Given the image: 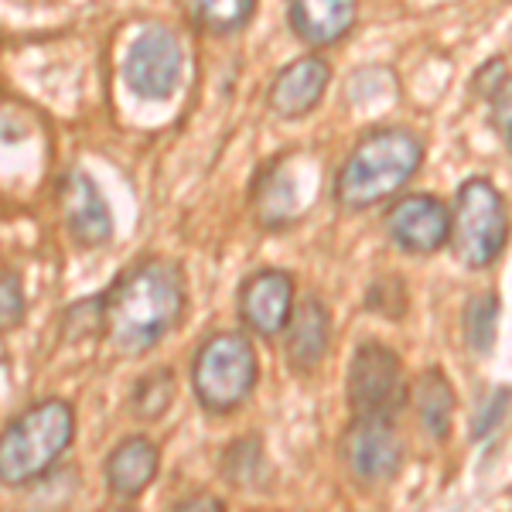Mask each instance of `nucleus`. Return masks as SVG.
Masks as SVG:
<instances>
[{"mask_svg":"<svg viewBox=\"0 0 512 512\" xmlns=\"http://www.w3.org/2000/svg\"><path fill=\"white\" fill-rule=\"evenodd\" d=\"M260 379V359L239 332H216L198 345L192 359V390L205 414H233L243 407Z\"/></svg>","mask_w":512,"mask_h":512,"instance_id":"4","label":"nucleus"},{"mask_svg":"<svg viewBox=\"0 0 512 512\" xmlns=\"http://www.w3.org/2000/svg\"><path fill=\"white\" fill-rule=\"evenodd\" d=\"M383 229L400 253L431 256L441 250V246H448L451 209L437 195H427V192L403 195L386 209Z\"/></svg>","mask_w":512,"mask_h":512,"instance_id":"8","label":"nucleus"},{"mask_svg":"<svg viewBox=\"0 0 512 512\" xmlns=\"http://www.w3.org/2000/svg\"><path fill=\"white\" fill-rule=\"evenodd\" d=\"M454 256L468 270H489L509 243L506 198L489 178H468L454 195L451 236Z\"/></svg>","mask_w":512,"mask_h":512,"instance_id":"5","label":"nucleus"},{"mask_svg":"<svg viewBox=\"0 0 512 512\" xmlns=\"http://www.w3.org/2000/svg\"><path fill=\"white\" fill-rule=\"evenodd\" d=\"M342 461L362 482H390L403 468V441L393 420L355 417L342 434Z\"/></svg>","mask_w":512,"mask_h":512,"instance_id":"9","label":"nucleus"},{"mask_svg":"<svg viewBox=\"0 0 512 512\" xmlns=\"http://www.w3.org/2000/svg\"><path fill=\"white\" fill-rule=\"evenodd\" d=\"M506 79H509L506 62H502V59H492V62H485L482 69H478L475 86L482 89V96H485V99H492V93H495V89H499Z\"/></svg>","mask_w":512,"mask_h":512,"instance_id":"24","label":"nucleus"},{"mask_svg":"<svg viewBox=\"0 0 512 512\" xmlns=\"http://www.w3.org/2000/svg\"><path fill=\"white\" fill-rule=\"evenodd\" d=\"M359 18V0H287V21L304 45H338Z\"/></svg>","mask_w":512,"mask_h":512,"instance_id":"15","label":"nucleus"},{"mask_svg":"<svg viewBox=\"0 0 512 512\" xmlns=\"http://www.w3.org/2000/svg\"><path fill=\"white\" fill-rule=\"evenodd\" d=\"M175 509H222V499H216V495H192V499L178 502Z\"/></svg>","mask_w":512,"mask_h":512,"instance_id":"25","label":"nucleus"},{"mask_svg":"<svg viewBox=\"0 0 512 512\" xmlns=\"http://www.w3.org/2000/svg\"><path fill=\"white\" fill-rule=\"evenodd\" d=\"M297 304V284L287 270H256L239 287V321L260 338L284 335Z\"/></svg>","mask_w":512,"mask_h":512,"instance_id":"10","label":"nucleus"},{"mask_svg":"<svg viewBox=\"0 0 512 512\" xmlns=\"http://www.w3.org/2000/svg\"><path fill=\"white\" fill-rule=\"evenodd\" d=\"M24 284H21V274L11 270L7 263H0V335L14 332L24 318Z\"/></svg>","mask_w":512,"mask_h":512,"instance_id":"22","label":"nucleus"},{"mask_svg":"<svg viewBox=\"0 0 512 512\" xmlns=\"http://www.w3.org/2000/svg\"><path fill=\"white\" fill-rule=\"evenodd\" d=\"M181 72H185V52L175 31L168 28H147L134 38L123 59V82L137 99L147 103H161L171 99L181 86Z\"/></svg>","mask_w":512,"mask_h":512,"instance_id":"7","label":"nucleus"},{"mask_svg":"<svg viewBox=\"0 0 512 512\" xmlns=\"http://www.w3.org/2000/svg\"><path fill=\"white\" fill-rule=\"evenodd\" d=\"M158 468H161V451L151 437L144 434L123 437L103 465L106 489L117 495V499L134 502L151 489V482L158 478Z\"/></svg>","mask_w":512,"mask_h":512,"instance_id":"14","label":"nucleus"},{"mask_svg":"<svg viewBox=\"0 0 512 512\" xmlns=\"http://www.w3.org/2000/svg\"><path fill=\"white\" fill-rule=\"evenodd\" d=\"M414 407L420 417V427L434 437V441H448L454 424V390L444 376V369H427L414 386Z\"/></svg>","mask_w":512,"mask_h":512,"instance_id":"17","label":"nucleus"},{"mask_svg":"<svg viewBox=\"0 0 512 512\" xmlns=\"http://www.w3.org/2000/svg\"><path fill=\"white\" fill-rule=\"evenodd\" d=\"M76 437V410L65 400H38L0 431V485L24 489L45 478Z\"/></svg>","mask_w":512,"mask_h":512,"instance_id":"3","label":"nucleus"},{"mask_svg":"<svg viewBox=\"0 0 512 512\" xmlns=\"http://www.w3.org/2000/svg\"><path fill=\"white\" fill-rule=\"evenodd\" d=\"M301 188H297L294 161H270L253 181V212L263 229H287L301 216Z\"/></svg>","mask_w":512,"mask_h":512,"instance_id":"16","label":"nucleus"},{"mask_svg":"<svg viewBox=\"0 0 512 512\" xmlns=\"http://www.w3.org/2000/svg\"><path fill=\"white\" fill-rule=\"evenodd\" d=\"M424 164V144L403 127L369 130L335 175V202L345 212H362L407 188Z\"/></svg>","mask_w":512,"mask_h":512,"instance_id":"2","label":"nucleus"},{"mask_svg":"<svg viewBox=\"0 0 512 512\" xmlns=\"http://www.w3.org/2000/svg\"><path fill=\"white\" fill-rule=\"evenodd\" d=\"M332 345V311L318 297L294 304V315L284 328V359L294 373H311L321 366Z\"/></svg>","mask_w":512,"mask_h":512,"instance_id":"13","label":"nucleus"},{"mask_svg":"<svg viewBox=\"0 0 512 512\" xmlns=\"http://www.w3.org/2000/svg\"><path fill=\"white\" fill-rule=\"evenodd\" d=\"M198 28L212 35H236L256 14V0H185Z\"/></svg>","mask_w":512,"mask_h":512,"instance_id":"18","label":"nucleus"},{"mask_svg":"<svg viewBox=\"0 0 512 512\" xmlns=\"http://www.w3.org/2000/svg\"><path fill=\"white\" fill-rule=\"evenodd\" d=\"M260 468H263V448L256 437H243V441H236L233 448L226 451V478L236 489L253 485Z\"/></svg>","mask_w":512,"mask_h":512,"instance_id":"21","label":"nucleus"},{"mask_svg":"<svg viewBox=\"0 0 512 512\" xmlns=\"http://www.w3.org/2000/svg\"><path fill=\"white\" fill-rule=\"evenodd\" d=\"M328 82H332V65L321 55H301V59L287 62L270 82V110L280 120H301L321 103Z\"/></svg>","mask_w":512,"mask_h":512,"instance_id":"12","label":"nucleus"},{"mask_svg":"<svg viewBox=\"0 0 512 512\" xmlns=\"http://www.w3.org/2000/svg\"><path fill=\"white\" fill-rule=\"evenodd\" d=\"M62 216L69 226V236L82 250H99L113 239V212L106 205L103 192L86 171H72L59 188Z\"/></svg>","mask_w":512,"mask_h":512,"instance_id":"11","label":"nucleus"},{"mask_svg":"<svg viewBox=\"0 0 512 512\" xmlns=\"http://www.w3.org/2000/svg\"><path fill=\"white\" fill-rule=\"evenodd\" d=\"M506 140H509V147H512V123H509V127H506Z\"/></svg>","mask_w":512,"mask_h":512,"instance_id":"27","label":"nucleus"},{"mask_svg":"<svg viewBox=\"0 0 512 512\" xmlns=\"http://www.w3.org/2000/svg\"><path fill=\"white\" fill-rule=\"evenodd\" d=\"M495 328H499V297L492 291L472 294L461 311V335L475 355H489L495 345Z\"/></svg>","mask_w":512,"mask_h":512,"instance_id":"19","label":"nucleus"},{"mask_svg":"<svg viewBox=\"0 0 512 512\" xmlns=\"http://www.w3.org/2000/svg\"><path fill=\"white\" fill-rule=\"evenodd\" d=\"M175 403V373L171 369H151L147 376L137 379L134 386V414L140 420H158Z\"/></svg>","mask_w":512,"mask_h":512,"instance_id":"20","label":"nucleus"},{"mask_svg":"<svg viewBox=\"0 0 512 512\" xmlns=\"http://www.w3.org/2000/svg\"><path fill=\"white\" fill-rule=\"evenodd\" d=\"M506 410H509V390H499V393H495V400L485 403L482 414L475 417V437H485L489 431H495Z\"/></svg>","mask_w":512,"mask_h":512,"instance_id":"23","label":"nucleus"},{"mask_svg":"<svg viewBox=\"0 0 512 512\" xmlns=\"http://www.w3.org/2000/svg\"><path fill=\"white\" fill-rule=\"evenodd\" d=\"M188 308L185 270L175 260H140L96 297L99 332L120 355H144L181 325Z\"/></svg>","mask_w":512,"mask_h":512,"instance_id":"1","label":"nucleus"},{"mask_svg":"<svg viewBox=\"0 0 512 512\" xmlns=\"http://www.w3.org/2000/svg\"><path fill=\"white\" fill-rule=\"evenodd\" d=\"M414 4H427V7H444V4H454V0H414Z\"/></svg>","mask_w":512,"mask_h":512,"instance_id":"26","label":"nucleus"},{"mask_svg":"<svg viewBox=\"0 0 512 512\" xmlns=\"http://www.w3.org/2000/svg\"><path fill=\"white\" fill-rule=\"evenodd\" d=\"M345 396H349L352 417H373V420H396L407 410L410 390L403 376V362L390 345L362 342L352 352L349 376H345Z\"/></svg>","mask_w":512,"mask_h":512,"instance_id":"6","label":"nucleus"}]
</instances>
